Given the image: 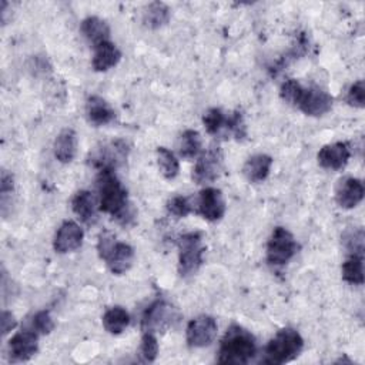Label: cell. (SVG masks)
Here are the masks:
<instances>
[{"instance_id":"obj_1","label":"cell","mask_w":365,"mask_h":365,"mask_svg":"<svg viewBox=\"0 0 365 365\" xmlns=\"http://www.w3.org/2000/svg\"><path fill=\"white\" fill-rule=\"evenodd\" d=\"M98 208L110 214L120 224H130L134 220L135 211L128 201L127 191L114 174L113 168H103L97 177Z\"/></svg>"},{"instance_id":"obj_2","label":"cell","mask_w":365,"mask_h":365,"mask_svg":"<svg viewBox=\"0 0 365 365\" xmlns=\"http://www.w3.org/2000/svg\"><path fill=\"white\" fill-rule=\"evenodd\" d=\"M257 352L254 335L240 325H231L220 342L218 364L241 365L248 364Z\"/></svg>"},{"instance_id":"obj_3","label":"cell","mask_w":365,"mask_h":365,"mask_svg":"<svg viewBox=\"0 0 365 365\" xmlns=\"http://www.w3.org/2000/svg\"><path fill=\"white\" fill-rule=\"evenodd\" d=\"M304 348V339L298 331L294 328L279 329L274 338L265 346L264 351V364L281 365L295 359Z\"/></svg>"},{"instance_id":"obj_4","label":"cell","mask_w":365,"mask_h":365,"mask_svg":"<svg viewBox=\"0 0 365 365\" xmlns=\"http://www.w3.org/2000/svg\"><path fill=\"white\" fill-rule=\"evenodd\" d=\"M97 251L100 258L106 261L108 269L115 275L127 272L133 265L134 248L130 244L115 241V237L107 231L100 234Z\"/></svg>"},{"instance_id":"obj_5","label":"cell","mask_w":365,"mask_h":365,"mask_svg":"<svg viewBox=\"0 0 365 365\" xmlns=\"http://www.w3.org/2000/svg\"><path fill=\"white\" fill-rule=\"evenodd\" d=\"M178 272L188 277L198 271L204 261L202 234L198 231L185 232L178 238Z\"/></svg>"},{"instance_id":"obj_6","label":"cell","mask_w":365,"mask_h":365,"mask_svg":"<svg viewBox=\"0 0 365 365\" xmlns=\"http://www.w3.org/2000/svg\"><path fill=\"white\" fill-rule=\"evenodd\" d=\"M298 251L294 235L284 227H275L267 242V261L271 265H285Z\"/></svg>"},{"instance_id":"obj_7","label":"cell","mask_w":365,"mask_h":365,"mask_svg":"<svg viewBox=\"0 0 365 365\" xmlns=\"http://www.w3.org/2000/svg\"><path fill=\"white\" fill-rule=\"evenodd\" d=\"M177 311L164 299L154 301L143 314L141 329L144 332H163L177 321Z\"/></svg>"},{"instance_id":"obj_8","label":"cell","mask_w":365,"mask_h":365,"mask_svg":"<svg viewBox=\"0 0 365 365\" xmlns=\"http://www.w3.org/2000/svg\"><path fill=\"white\" fill-rule=\"evenodd\" d=\"M218 325L210 315H200L191 319L185 329L187 342L192 348L208 346L217 336Z\"/></svg>"},{"instance_id":"obj_9","label":"cell","mask_w":365,"mask_h":365,"mask_svg":"<svg viewBox=\"0 0 365 365\" xmlns=\"http://www.w3.org/2000/svg\"><path fill=\"white\" fill-rule=\"evenodd\" d=\"M221 168H222V153L220 147H211L198 157L192 168V180L197 184L214 181L220 175Z\"/></svg>"},{"instance_id":"obj_10","label":"cell","mask_w":365,"mask_h":365,"mask_svg":"<svg viewBox=\"0 0 365 365\" xmlns=\"http://www.w3.org/2000/svg\"><path fill=\"white\" fill-rule=\"evenodd\" d=\"M38 349V334L31 329H23L9 341V355L13 362L29 361Z\"/></svg>"},{"instance_id":"obj_11","label":"cell","mask_w":365,"mask_h":365,"mask_svg":"<svg viewBox=\"0 0 365 365\" xmlns=\"http://www.w3.org/2000/svg\"><path fill=\"white\" fill-rule=\"evenodd\" d=\"M332 97L319 87L304 88L298 101V108L311 117H319L327 114L332 108Z\"/></svg>"},{"instance_id":"obj_12","label":"cell","mask_w":365,"mask_h":365,"mask_svg":"<svg viewBox=\"0 0 365 365\" xmlns=\"http://www.w3.org/2000/svg\"><path fill=\"white\" fill-rule=\"evenodd\" d=\"M84 238V232L81 227L74 221H64L53 240L54 251L58 254H67L71 251H76L81 247Z\"/></svg>"},{"instance_id":"obj_13","label":"cell","mask_w":365,"mask_h":365,"mask_svg":"<svg viewBox=\"0 0 365 365\" xmlns=\"http://www.w3.org/2000/svg\"><path fill=\"white\" fill-rule=\"evenodd\" d=\"M198 212L207 221L221 220L225 212V201L221 190L214 187L204 188L198 195Z\"/></svg>"},{"instance_id":"obj_14","label":"cell","mask_w":365,"mask_h":365,"mask_svg":"<svg viewBox=\"0 0 365 365\" xmlns=\"http://www.w3.org/2000/svg\"><path fill=\"white\" fill-rule=\"evenodd\" d=\"M351 157V150L346 143L338 141L324 145L318 151V164L327 170H341L346 165Z\"/></svg>"},{"instance_id":"obj_15","label":"cell","mask_w":365,"mask_h":365,"mask_svg":"<svg viewBox=\"0 0 365 365\" xmlns=\"http://www.w3.org/2000/svg\"><path fill=\"white\" fill-rule=\"evenodd\" d=\"M364 194L365 190L362 181L354 177H346L339 181L335 191V200L341 208L351 210L362 201Z\"/></svg>"},{"instance_id":"obj_16","label":"cell","mask_w":365,"mask_h":365,"mask_svg":"<svg viewBox=\"0 0 365 365\" xmlns=\"http://www.w3.org/2000/svg\"><path fill=\"white\" fill-rule=\"evenodd\" d=\"M127 157V145L125 143L117 140L111 141L110 144L103 145L100 150H97L96 155L93 157L94 165L103 168H113L121 163Z\"/></svg>"},{"instance_id":"obj_17","label":"cell","mask_w":365,"mask_h":365,"mask_svg":"<svg viewBox=\"0 0 365 365\" xmlns=\"http://www.w3.org/2000/svg\"><path fill=\"white\" fill-rule=\"evenodd\" d=\"M71 208L74 214L86 224H94L97 221V200L93 192L87 190L78 191L71 200Z\"/></svg>"},{"instance_id":"obj_18","label":"cell","mask_w":365,"mask_h":365,"mask_svg":"<svg viewBox=\"0 0 365 365\" xmlns=\"http://www.w3.org/2000/svg\"><path fill=\"white\" fill-rule=\"evenodd\" d=\"M86 114L91 124L106 125L115 117L113 107L100 96H90L86 103Z\"/></svg>"},{"instance_id":"obj_19","label":"cell","mask_w":365,"mask_h":365,"mask_svg":"<svg viewBox=\"0 0 365 365\" xmlns=\"http://www.w3.org/2000/svg\"><path fill=\"white\" fill-rule=\"evenodd\" d=\"M80 30L93 47L104 41H110V27L103 19L97 16L86 17L80 24Z\"/></svg>"},{"instance_id":"obj_20","label":"cell","mask_w":365,"mask_h":365,"mask_svg":"<svg viewBox=\"0 0 365 365\" xmlns=\"http://www.w3.org/2000/svg\"><path fill=\"white\" fill-rule=\"evenodd\" d=\"M54 157L63 163H71L77 153V134L73 128H64L54 140Z\"/></svg>"},{"instance_id":"obj_21","label":"cell","mask_w":365,"mask_h":365,"mask_svg":"<svg viewBox=\"0 0 365 365\" xmlns=\"http://www.w3.org/2000/svg\"><path fill=\"white\" fill-rule=\"evenodd\" d=\"M121 58V53L113 41H104L94 47V56L91 66L96 71H107L117 66Z\"/></svg>"},{"instance_id":"obj_22","label":"cell","mask_w":365,"mask_h":365,"mask_svg":"<svg viewBox=\"0 0 365 365\" xmlns=\"http://www.w3.org/2000/svg\"><path fill=\"white\" fill-rule=\"evenodd\" d=\"M272 165V157L268 154H254L251 155L244 167H242V173L247 177L248 181L251 182H261L264 181L271 170Z\"/></svg>"},{"instance_id":"obj_23","label":"cell","mask_w":365,"mask_h":365,"mask_svg":"<svg viewBox=\"0 0 365 365\" xmlns=\"http://www.w3.org/2000/svg\"><path fill=\"white\" fill-rule=\"evenodd\" d=\"M170 21V9L163 1L150 3L143 13V23L148 29H160Z\"/></svg>"},{"instance_id":"obj_24","label":"cell","mask_w":365,"mask_h":365,"mask_svg":"<svg viewBox=\"0 0 365 365\" xmlns=\"http://www.w3.org/2000/svg\"><path fill=\"white\" fill-rule=\"evenodd\" d=\"M130 324V315L123 307H111L103 315V327L108 334L118 335Z\"/></svg>"},{"instance_id":"obj_25","label":"cell","mask_w":365,"mask_h":365,"mask_svg":"<svg viewBox=\"0 0 365 365\" xmlns=\"http://www.w3.org/2000/svg\"><path fill=\"white\" fill-rule=\"evenodd\" d=\"M342 278L348 284L362 285L364 284V258L362 254H349L342 264Z\"/></svg>"},{"instance_id":"obj_26","label":"cell","mask_w":365,"mask_h":365,"mask_svg":"<svg viewBox=\"0 0 365 365\" xmlns=\"http://www.w3.org/2000/svg\"><path fill=\"white\" fill-rule=\"evenodd\" d=\"M178 151L182 158H194L201 153V137L195 130H185L178 140Z\"/></svg>"},{"instance_id":"obj_27","label":"cell","mask_w":365,"mask_h":365,"mask_svg":"<svg viewBox=\"0 0 365 365\" xmlns=\"http://www.w3.org/2000/svg\"><path fill=\"white\" fill-rule=\"evenodd\" d=\"M155 153H157V164L163 177L167 180L175 178L180 171V164L177 157L165 147H158Z\"/></svg>"},{"instance_id":"obj_28","label":"cell","mask_w":365,"mask_h":365,"mask_svg":"<svg viewBox=\"0 0 365 365\" xmlns=\"http://www.w3.org/2000/svg\"><path fill=\"white\" fill-rule=\"evenodd\" d=\"M202 123L210 134H220L222 130H225L227 117L220 108H210L202 115Z\"/></svg>"},{"instance_id":"obj_29","label":"cell","mask_w":365,"mask_h":365,"mask_svg":"<svg viewBox=\"0 0 365 365\" xmlns=\"http://www.w3.org/2000/svg\"><path fill=\"white\" fill-rule=\"evenodd\" d=\"M304 88L305 87H302V84L299 81H297L294 78H288L287 81L282 83V86L279 88V96L285 103L297 107Z\"/></svg>"},{"instance_id":"obj_30","label":"cell","mask_w":365,"mask_h":365,"mask_svg":"<svg viewBox=\"0 0 365 365\" xmlns=\"http://www.w3.org/2000/svg\"><path fill=\"white\" fill-rule=\"evenodd\" d=\"M158 355V342L155 334L144 332L140 345V356L144 362H154Z\"/></svg>"},{"instance_id":"obj_31","label":"cell","mask_w":365,"mask_h":365,"mask_svg":"<svg viewBox=\"0 0 365 365\" xmlns=\"http://www.w3.org/2000/svg\"><path fill=\"white\" fill-rule=\"evenodd\" d=\"M364 231L361 228L346 231L344 234V244L349 254H364Z\"/></svg>"},{"instance_id":"obj_32","label":"cell","mask_w":365,"mask_h":365,"mask_svg":"<svg viewBox=\"0 0 365 365\" xmlns=\"http://www.w3.org/2000/svg\"><path fill=\"white\" fill-rule=\"evenodd\" d=\"M167 210L170 214L175 215V217H185L191 212L192 207H191V202L187 197H182V195H175L173 198L168 200L167 202Z\"/></svg>"},{"instance_id":"obj_33","label":"cell","mask_w":365,"mask_h":365,"mask_svg":"<svg viewBox=\"0 0 365 365\" xmlns=\"http://www.w3.org/2000/svg\"><path fill=\"white\" fill-rule=\"evenodd\" d=\"M225 131L231 135H234L235 138H242L247 135L245 131V123L242 118V114L235 111L232 113L230 117H227V124H225Z\"/></svg>"},{"instance_id":"obj_34","label":"cell","mask_w":365,"mask_h":365,"mask_svg":"<svg viewBox=\"0 0 365 365\" xmlns=\"http://www.w3.org/2000/svg\"><path fill=\"white\" fill-rule=\"evenodd\" d=\"M346 103L352 107L362 108L365 104V88H364V81L358 80L355 81L346 93Z\"/></svg>"},{"instance_id":"obj_35","label":"cell","mask_w":365,"mask_h":365,"mask_svg":"<svg viewBox=\"0 0 365 365\" xmlns=\"http://www.w3.org/2000/svg\"><path fill=\"white\" fill-rule=\"evenodd\" d=\"M31 327L37 334H43L47 335L53 331L54 328V322L48 314V311H38L31 321Z\"/></svg>"},{"instance_id":"obj_36","label":"cell","mask_w":365,"mask_h":365,"mask_svg":"<svg viewBox=\"0 0 365 365\" xmlns=\"http://www.w3.org/2000/svg\"><path fill=\"white\" fill-rule=\"evenodd\" d=\"M17 325V321L14 318V315L10 311H3L1 312V334L7 335L11 329H14Z\"/></svg>"},{"instance_id":"obj_37","label":"cell","mask_w":365,"mask_h":365,"mask_svg":"<svg viewBox=\"0 0 365 365\" xmlns=\"http://www.w3.org/2000/svg\"><path fill=\"white\" fill-rule=\"evenodd\" d=\"M13 185H14V181H13V175L10 173H7L6 170L1 171V180H0V192L1 195H7L9 192L13 191Z\"/></svg>"}]
</instances>
